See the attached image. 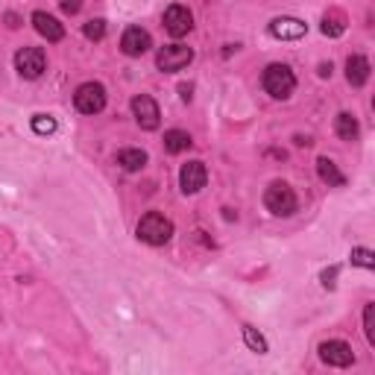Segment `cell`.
Wrapping results in <instances>:
<instances>
[{"label":"cell","instance_id":"10","mask_svg":"<svg viewBox=\"0 0 375 375\" xmlns=\"http://www.w3.org/2000/svg\"><path fill=\"white\" fill-rule=\"evenodd\" d=\"M208 182V170L203 161H188V165H182L179 170V188L182 194H199Z\"/></svg>","mask_w":375,"mask_h":375},{"label":"cell","instance_id":"9","mask_svg":"<svg viewBox=\"0 0 375 375\" xmlns=\"http://www.w3.org/2000/svg\"><path fill=\"white\" fill-rule=\"evenodd\" d=\"M165 30L173 35V39H182V35H188V33L194 30V15H191V9L182 6V3L167 6V12H165Z\"/></svg>","mask_w":375,"mask_h":375},{"label":"cell","instance_id":"14","mask_svg":"<svg viewBox=\"0 0 375 375\" xmlns=\"http://www.w3.org/2000/svg\"><path fill=\"white\" fill-rule=\"evenodd\" d=\"M346 80L352 89H360L369 80V62L364 56H349L346 59Z\"/></svg>","mask_w":375,"mask_h":375},{"label":"cell","instance_id":"15","mask_svg":"<svg viewBox=\"0 0 375 375\" xmlns=\"http://www.w3.org/2000/svg\"><path fill=\"white\" fill-rule=\"evenodd\" d=\"M317 173H320V179L326 182V185H331V188H343L346 185V176L337 170V165H334L331 158H326V156L317 158Z\"/></svg>","mask_w":375,"mask_h":375},{"label":"cell","instance_id":"21","mask_svg":"<svg viewBox=\"0 0 375 375\" xmlns=\"http://www.w3.org/2000/svg\"><path fill=\"white\" fill-rule=\"evenodd\" d=\"M352 264L364 267V270H372L375 267V253L372 249H364V246H355L352 249Z\"/></svg>","mask_w":375,"mask_h":375},{"label":"cell","instance_id":"12","mask_svg":"<svg viewBox=\"0 0 375 375\" xmlns=\"http://www.w3.org/2000/svg\"><path fill=\"white\" fill-rule=\"evenodd\" d=\"M308 33V24L299 21V18H276L270 24V35L273 39H282V42H296Z\"/></svg>","mask_w":375,"mask_h":375},{"label":"cell","instance_id":"5","mask_svg":"<svg viewBox=\"0 0 375 375\" xmlns=\"http://www.w3.org/2000/svg\"><path fill=\"white\" fill-rule=\"evenodd\" d=\"M191 62H194V50L185 47V44H167L156 53V65L165 73H176V71L191 65Z\"/></svg>","mask_w":375,"mask_h":375},{"label":"cell","instance_id":"22","mask_svg":"<svg viewBox=\"0 0 375 375\" xmlns=\"http://www.w3.org/2000/svg\"><path fill=\"white\" fill-rule=\"evenodd\" d=\"M85 39H91V42H103L106 39V21L103 18H94V21H89L85 24Z\"/></svg>","mask_w":375,"mask_h":375},{"label":"cell","instance_id":"26","mask_svg":"<svg viewBox=\"0 0 375 375\" xmlns=\"http://www.w3.org/2000/svg\"><path fill=\"white\" fill-rule=\"evenodd\" d=\"M337 276V267H331V270H326V273H322V284H326V287H334V279Z\"/></svg>","mask_w":375,"mask_h":375},{"label":"cell","instance_id":"16","mask_svg":"<svg viewBox=\"0 0 375 375\" xmlns=\"http://www.w3.org/2000/svg\"><path fill=\"white\" fill-rule=\"evenodd\" d=\"M334 129H337V135H340L343 141H355V138H358V132H360L358 118H355V115H349V111H340V115H337Z\"/></svg>","mask_w":375,"mask_h":375},{"label":"cell","instance_id":"20","mask_svg":"<svg viewBox=\"0 0 375 375\" xmlns=\"http://www.w3.org/2000/svg\"><path fill=\"white\" fill-rule=\"evenodd\" d=\"M244 340H246V346L253 349V352H258V355L267 352V340H264V337H261L253 326H244Z\"/></svg>","mask_w":375,"mask_h":375},{"label":"cell","instance_id":"3","mask_svg":"<svg viewBox=\"0 0 375 375\" xmlns=\"http://www.w3.org/2000/svg\"><path fill=\"white\" fill-rule=\"evenodd\" d=\"M264 205H267V211H273L276 217H291L299 203H296V194H293L291 185L273 182V185L267 188V194H264Z\"/></svg>","mask_w":375,"mask_h":375},{"label":"cell","instance_id":"6","mask_svg":"<svg viewBox=\"0 0 375 375\" xmlns=\"http://www.w3.org/2000/svg\"><path fill=\"white\" fill-rule=\"evenodd\" d=\"M15 68L24 80H39L44 68H47V56H44V50L42 47H24L18 50V56H15Z\"/></svg>","mask_w":375,"mask_h":375},{"label":"cell","instance_id":"27","mask_svg":"<svg viewBox=\"0 0 375 375\" xmlns=\"http://www.w3.org/2000/svg\"><path fill=\"white\" fill-rule=\"evenodd\" d=\"M6 24H9L12 30H15V27H18V15H12V12H9V15H6Z\"/></svg>","mask_w":375,"mask_h":375},{"label":"cell","instance_id":"11","mask_svg":"<svg viewBox=\"0 0 375 375\" xmlns=\"http://www.w3.org/2000/svg\"><path fill=\"white\" fill-rule=\"evenodd\" d=\"M153 47V39H149V33L141 30V27H129L127 33H123V39H120V50L127 56H144L147 50Z\"/></svg>","mask_w":375,"mask_h":375},{"label":"cell","instance_id":"7","mask_svg":"<svg viewBox=\"0 0 375 375\" xmlns=\"http://www.w3.org/2000/svg\"><path fill=\"white\" fill-rule=\"evenodd\" d=\"M320 358H322V364L337 367V369H346L355 364V352L346 340H326L320 346Z\"/></svg>","mask_w":375,"mask_h":375},{"label":"cell","instance_id":"13","mask_svg":"<svg viewBox=\"0 0 375 375\" xmlns=\"http://www.w3.org/2000/svg\"><path fill=\"white\" fill-rule=\"evenodd\" d=\"M33 24H35V30H39L42 39H47V42H62L65 39V27H62L53 15H47V12H35Z\"/></svg>","mask_w":375,"mask_h":375},{"label":"cell","instance_id":"23","mask_svg":"<svg viewBox=\"0 0 375 375\" xmlns=\"http://www.w3.org/2000/svg\"><path fill=\"white\" fill-rule=\"evenodd\" d=\"M364 334H367L369 346H375V305L372 302L364 308Z\"/></svg>","mask_w":375,"mask_h":375},{"label":"cell","instance_id":"24","mask_svg":"<svg viewBox=\"0 0 375 375\" xmlns=\"http://www.w3.org/2000/svg\"><path fill=\"white\" fill-rule=\"evenodd\" d=\"M33 129L39 135H50V132H56V120L47 115H39V118H33Z\"/></svg>","mask_w":375,"mask_h":375},{"label":"cell","instance_id":"8","mask_svg":"<svg viewBox=\"0 0 375 375\" xmlns=\"http://www.w3.org/2000/svg\"><path fill=\"white\" fill-rule=\"evenodd\" d=\"M132 115L135 120H138V127L147 129V132H153L158 129V120H161V111H158V103L153 97H147V94H138L132 100Z\"/></svg>","mask_w":375,"mask_h":375},{"label":"cell","instance_id":"19","mask_svg":"<svg viewBox=\"0 0 375 375\" xmlns=\"http://www.w3.org/2000/svg\"><path fill=\"white\" fill-rule=\"evenodd\" d=\"M346 30V18H343V12H329L326 18H322V33L326 35H331V39H337V35H340Z\"/></svg>","mask_w":375,"mask_h":375},{"label":"cell","instance_id":"28","mask_svg":"<svg viewBox=\"0 0 375 375\" xmlns=\"http://www.w3.org/2000/svg\"><path fill=\"white\" fill-rule=\"evenodd\" d=\"M320 77H331V65H320Z\"/></svg>","mask_w":375,"mask_h":375},{"label":"cell","instance_id":"25","mask_svg":"<svg viewBox=\"0 0 375 375\" xmlns=\"http://www.w3.org/2000/svg\"><path fill=\"white\" fill-rule=\"evenodd\" d=\"M62 9H65L68 15H73V12H80V0H65V3H62Z\"/></svg>","mask_w":375,"mask_h":375},{"label":"cell","instance_id":"2","mask_svg":"<svg viewBox=\"0 0 375 375\" xmlns=\"http://www.w3.org/2000/svg\"><path fill=\"white\" fill-rule=\"evenodd\" d=\"M261 82H264V91L270 97H276V100H287L296 89V77H293V71L287 65H270L264 71V80Z\"/></svg>","mask_w":375,"mask_h":375},{"label":"cell","instance_id":"18","mask_svg":"<svg viewBox=\"0 0 375 375\" xmlns=\"http://www.w3.org/2000/svg\"><path fill=\"white\" fill-rule=\"evenodd\" d=\"M191 147V135L188 132H182V129H170V132H165V149L167 153H185V149Z\"/></svg>","mask_w":375,"mask_h":375},{"label":"cell","instance_id":"4","mask_svg":"<svg viewBox=\"0 0 375 375\" xmlns=\"http://www.w3.org/2000/svg\"><path fill=\"white\" fill-rule=\"evenodd\" d=\"M73 106H77V111H82V115H100V111L106 109V89L100 82L80 85L77 94H73Z\"/></svg>","mask_w":375,"mask_h":375},{"label":"cell","instance_id":"1","mask_svg":"<svg viewBox=\"0 0 375 375\" xmlns=\"http://www.w3.org/2000/svg\"><path fill=\"white\" fill-rule=\"evenodd\" d=\"M138 237L149 246H165L173 237V223L158 211H147L138 223Z\"/></svg>","mask_w":375,"mask_h":375},{"label":"cell","instance_id":"17","mask_svg":"<svg viewBox=\"0 0 375 375\" xmlns=\"http://www.w3.org/2000/svg\"><path fill=\"white\" fill-rule=\"evenodd\" d=\"M118 165L123 170L135 173V170H141L147 165V153H144V149H120V153H118Z\"/></svg>","mask_w":375,"mask_h":375}]
</instances>
